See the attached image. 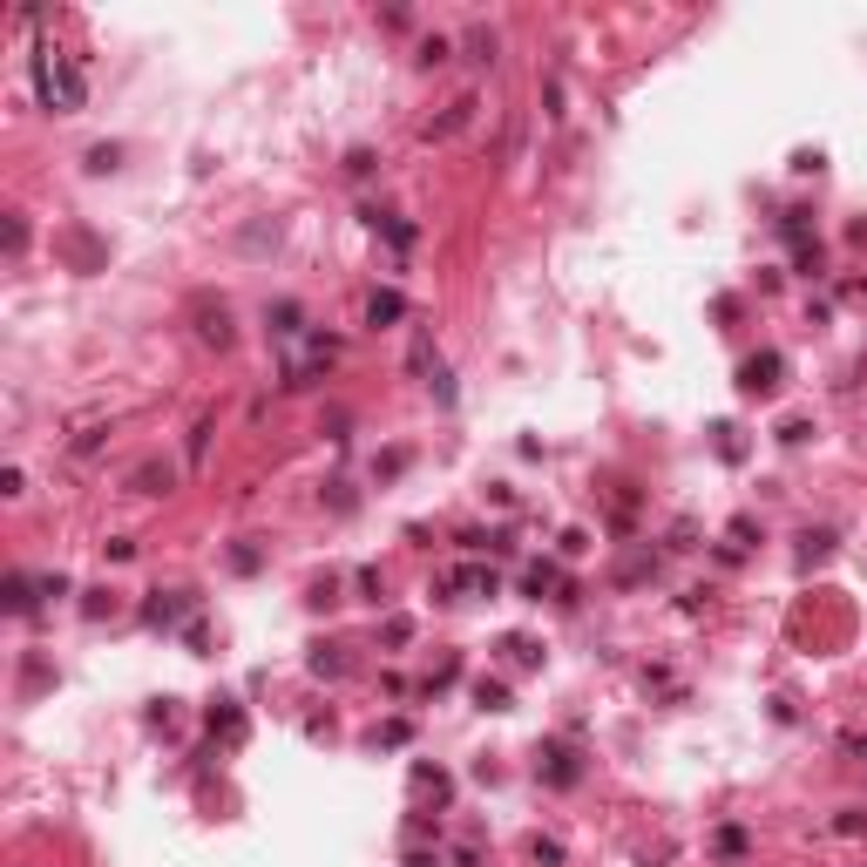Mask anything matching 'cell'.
I'll use <instances>...</instances> for the list:
<instances>
[{
  "label": "cell",
  "mask_w": 867,
  "mask_h": 867,
  "mask_svg": "<svg viewBox=\"0 0 867 867\" xmlns=\"http://www.w3.org/2000/svg\"><path fill=\"white\" fill-rule=\"evenodd\" d=\"M367 312H373V319H401V299H393V292H373Z\"/></svg>",
  "instance_id": "7a4b0ae2"
},
{
  "label": "cell",
  "mask_w": 867,
  "mask_h": 867,
  "mask_svg": "<svg viewBox=\"0 0 867 867\" xmlns=\"http://www.w3.org/2000/svg\"><path fill=\"white\" fill-rule=\"evenodd\" d=\"M34 82H42L48 109H82V82H75V75H61L55 61H42V75H34Z\"/></svg>",
  "instance_id": "6da1fadb"
}]
</instances>
